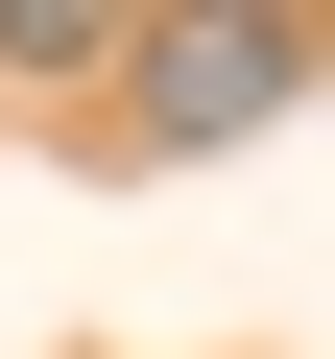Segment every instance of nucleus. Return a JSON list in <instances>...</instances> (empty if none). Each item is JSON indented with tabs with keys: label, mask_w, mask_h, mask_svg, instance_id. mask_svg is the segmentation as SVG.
<instances>
[{
	"label": "nucleus",
	"mask_w": 335,
	"mask_h": 359,
	"mask_svg": "<svg viewBox=\"0 0 335 359\" xmlns=\"http://www.w3.org/2000/svg\"><path fill=\"white\" fill-rule=\"evenodd\" d=\"M120 72H144V144H240L311 96V25H144Z\"/></svg>",
	"instance_id": "nucleus-1"
}]
</instances>
